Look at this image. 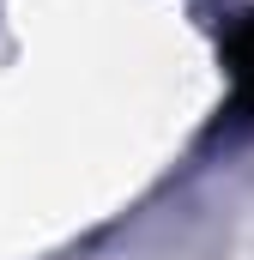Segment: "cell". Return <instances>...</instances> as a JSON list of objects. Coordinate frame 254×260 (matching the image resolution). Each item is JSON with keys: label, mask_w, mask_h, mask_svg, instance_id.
Masks as SVG:
<instances>
[{"label": "cell", "mask_w": 254, "mask_h": 260, "mask_svg": "<svg viewBox=\"0 0 254 260\" xmlns=\"http://www.w3.org/2000/svg\"><path fill=\"white\" fill-rule=\"evenodd\" d=\"M224 61H230V109H236V121H254V12L230 30Z\"/></svg>", "instance_id": "obj_1"}]
</instances>
